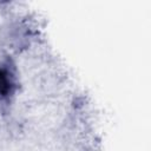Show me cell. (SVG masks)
<instances>
[{
    "label": "cell",
    "instance_id": "cell-1",
    "mask_svg": "<svg viewBox=\"0 0 151 151\" xmlns=\"http://www.w3.org/2000/svg\"><path fill=\"white\" fill-rule=\"evenodd\" d=\"M15 90V76L9 65H0V101H7Z\"/></svg>",
    "mask_w": 151,
    "mask_h": 151
},
{
    "label": "cell",
    "instance_id": "cell-2",
    "mask_svg": "<svg viewBox=\"0 0 151 151\" xmlns=\"http://www.w3.org/2000/svg\"><path fill=\"white\" fill-rule=\"evenodd\" d=\"M7 1H9V0H0V2H7Z\"/></svg>",
    "mask_w": 151,
    "mask_h": 151
}]
</instances>
